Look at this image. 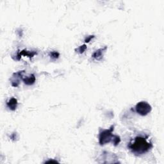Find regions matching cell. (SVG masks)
I'll return each mask as SVG.
<instances>
[{"label":"cell","instance_id":"cell-1","mask_svg":"<svg viewBox=\"0 0 164 164\" xmlns=\"http://www.w3.org/2000/svg\"><path fill=\"white\" fill-rule=\"evenodd\" d=\"M128 147L133 153L141 155L148 152L153 147V145L150 142L147 141L146 138L139 136L135 137L134 140L130 143Z\"/></svg>","mask_w":164,"mask_h":164},{"label":"cell","instance_id":"cell-2","mask_svg":"<svg viewBox=\"0 0 164 164\" xmlns=\"http://www.w3.org/2000/svg\"><path fill=\"white\" fill-rule=\"evenodd\" d=\"M114 130V126H112L108 130H103L100 132L99 135V143L101 146L106 144L110 142H112L114 135L113 132Z\"/></svg>","mask_w":164,"mask_h":164},{"label":"cell","instance_id":"cell-3","mask_svg":"<svg viewBox=\"0 0 164 164\" xmlns=\"http://www.w3.org/2000/svg\"><path fill=\"white\" fill-rule=\"evenodd\" d=\"M136 112L142 116H146L152 110L151 105L146 101H141L138 102L135 106Z\"/></svg>","mask_w":164,"mask_h":164},{"label":"cell","instance_id":"cell-4","mask_svg":"<svg viewBox=\"0 0 164 164\" xmlns=\"http://www.w3.org/2000/svg\"><path fill=\"white\" fill-rule=\"evenodd\" d=\"M107 50V47L105 46L103 48H101L96 51L92 54V58L96 60L100 61L102 59V57H103V53L105 52V51Z\"/></svg>","mask_w":164,"mask_h":164},{"label":"cell","instance_id":"cell-5","mask_svg":"<svg viewBox=\"0 0 164 164\" xmlns=\"http://www.w3.org/2000/svg\"><path fill=\"white\" fill-rule=\"evenodd\" d=\"M35 55H37V52H34V51H28L26 50H23L20 52H18L17 56H16V58H17L18 60H19L21 58V56L24 55V56H26L28 57H29V58H32V57H34Z\"/></svg>","mask_w":164,"mask_h":164},{"label":"cell","instance_id":"cell-6","mask_svg":"<svg viewBox=\"0 0 164 164\" xmlns=\"http://www.w3.org/2000/svg\"><path fill=\"white\" fill-rule=\"evenodd\" d=\"M18 104V102L17 99H15V97H12L10 100L7 101V106L10 110H12V111H14V110H15V109L17 108Z\"/></svg>","mask_w":164,"mask_h":164},{"label":"cell","instance_id":"cell-7","mask_svg":"<svg viewBox=\"0 0 164 164\" xmlns=\"http://www.w3.org/2000/svg\"><path fill=\"white\" fill-rule=\"evenodd\" d=\"M22 77V80L24 81V83L28 85H31L35 83L36 78L34 74H31L29 76H26L25 78Z\"/></svg>","mask_w":164,"mask_h":164},{"label":"cell","instance_id":"cell-8","mask_svg":"<svg viewBox=\"0 0 164 164\" xmlns=\"http://www.w3.org/2000/svg\"><path fill=\"white\" fill-rule=\"evenodd\" d=\"M120 142H121L120 137L118 136V135H114L113 140H112V143L113 144V145L115 146H116L120 143Z\"/></svg>","mask_w":164,"mask_h":164},{"label":"cell","instance_id":"cell-9","mask_svg":"<svg viewBox=\"0 0 164 164\" xmlns=\"http://www.w3.org/2000/svg\"><path fill=\"white\" fill-rule=\"evenodd\" d=\"M87 46H86L85 44H83V45H82V46H80L78 48L76 49V51L77 53H80V54H82V53H83L84 51L87 50Z\"/></svg>","mask_w":164,"mask_h":164},{"label":"cell","instance_id":"cell-10","mask_svg":"<svg viewBox=\"0 0 164 164\" xmlns=\"http://www.w3.org/2000/svg\"><path fill=\"white\" fill-rule=\"evenodd\" d=\"M50 56H51V58H52L53 59H59L60 54H59V53L56 52V51H52L50 53Z\"/></svg>","mask_w":164,"mask_h":164},{"label":"cell","instance_id":"cell-11","mask_svg":"<svg viewBox=\"0 0 164 164\" xmlns=\"http://www.w3.org/2000/svg\"><path fill=\"white\" fill-rule=\"evenodd\" d=\"M94 37H95L94 35H90V36L87 37L85 39V42L89 43L90 42V41H91L92 39L94 38Z\"/></svg>","mask_w":164,"mask_h":164},{"label":"cell","instance_id":"cell-12","mask_svg":"<svg viewBox=\"0 0 164 164\" xmlns=\"http://www.w3.org/2000/svg\"><path fill=\"white\" fill-rule=\"evenodd\" d=\"M45 163H58V162L56 161V160H50L46 161Z\"/></svg>","mask_w":164,"mask_h":164}]
</instances>
